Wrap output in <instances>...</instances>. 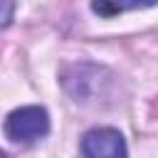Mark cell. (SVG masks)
<instances>
[{
	"instance_id": "1",
	"label": "cell",
	"mask_w": 158,
	"mask_h": 158,
	"mask_svg": "<svg viewBox=\"0 0 158 158\" xmlns=\"http://www.w3.org/2000/svg\"><path fill=\"white\" fill-rule=\"evenodd\" d=\"M62 86L74 104L81 106H109L116 101V74L106 67L79 62L62 72Z\"/></svg>"
},
{
	"instance_id": "2",
	"label": "cell",
	"mask_w": 158,
	"mask_h": 158,
	"mask_svg": "<svg viewBox=\"0 0 158 158\" xmlns=\"http://www.w3.org/2000/svg\"><path fill=\"white\" fill-rule=\"evenodd\" d=\"M49 133V114L44 106H20L5 118V136L12 143L30 146Z\"/></svg>"
},
{
	"instance_id": "3",
	"label": "cell",
	"mask_w": 158,
	"mask_h": 158,
	"mask_svg": "<svg viewBox=\"0 0 158 158\" xmlns=\"http://www.w3.org/2000/svg\"><path fill=\"white\" fill-rule=\"evenodd\" d=\"M81 156L84 158H128V148L118 128L96 126L81 136Z\"/></svg>"
},
{
	"instance_id": "4",
	"label": "cell",
	"mask_w": 158,
	"mask_h": 158,
	"mask_svg": "<svg viewBox=\"0 0 158 158\" xmlns=\"http://www.w3.org/2000/svg\"><path fill=\"white\" fill-rule=\"evenodd\" d=\"M156 5L158 0H91V12L99 17H116L128 10H146Z\"/></svg>"
},
{
	"instance_id": "5",
	"label": "cell",
	"mask_w": 158,
	"mask_h": 158,
	"mask_svg": "<svg viewBox=\"0 0 158 158\" xmlns=\"http://www.w3.org/2000/svg\"><path fill=\"white\" fill-rule=\"evenodd\" d=\"M2 2V27H7L12 22V7H15V0H0Z\"/></svg>"
}]
</instances>
